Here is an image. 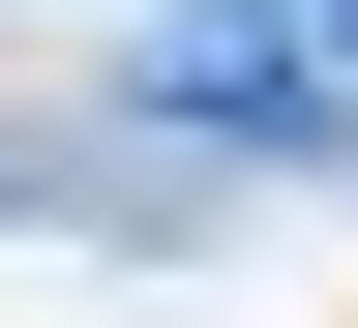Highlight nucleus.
<instances>
[{
	"label": "nucleus",
	"mask_w": 358,
	"mask_h": 328,
	"mask_svg": "<svg viewBox=\"0 0 358 328\" xmlns=\"http://www.w3.org/2000/svg\"><path fill=\"white\" fill-rule=\"evenodd\" d=\"M329 60H358V0H329Z\"/></svg>",
	"instance_id": "nucleus-1"
}]
</instances>
